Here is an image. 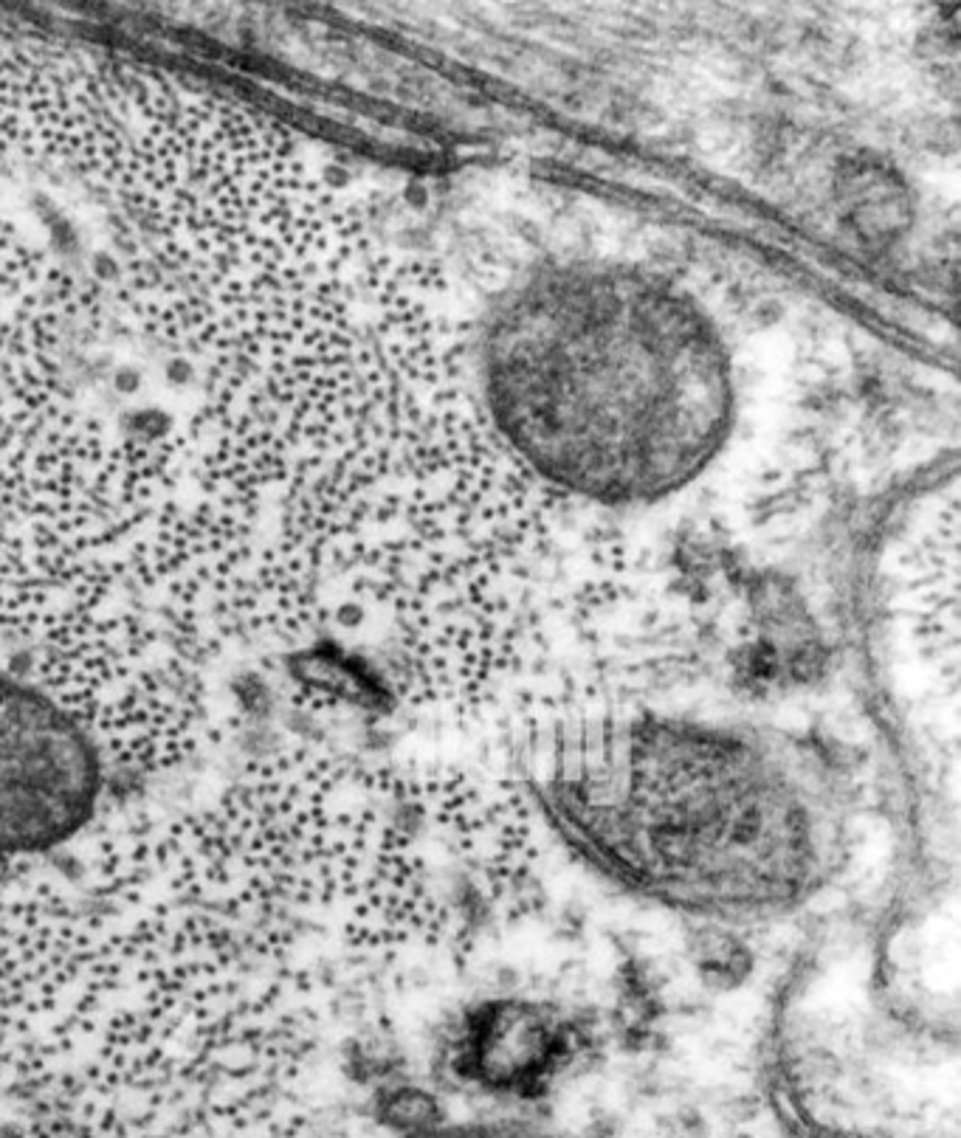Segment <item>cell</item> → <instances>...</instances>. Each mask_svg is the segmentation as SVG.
Segmentation results:
<instances>
[{
    "label": "cell",
    "instance_id": "obj_1",
    "mask_svg": "<svg viewBox=\"0 0 961 1138\" xmlns=\"http://www.w3.org/2000/svg\"><path fill=\"white\" fill-rule=\"evenodd\" d=\"M494 322L496 420L561 488L606 502L677 488L719 443L728 361L674 293L626 274L556 271Z\"/></svg>",
    "mask_w": 961,
    "mask_h": 1138
},
{
    "label": "cell",
    "instance_id": "obj_2",
    "mask_svg": "<svg viewBox=\"0 0 961 1138\" xmlns=\"http://www.w3.org/2000/svg\"><path fill=\"white\" fill-rule=\"evenodd\" d=\"M108 775L88 733L51 696L0 668V865L48 860L82 840Z\"/></svg>",
    "mask_w": 961,
    "mask_h": 1138
},
{
    "label": "cell",
    "instance_id": "obj_3",
    "mask_svg": "<svg viewBox=\"0 0 961 1138\" xmlns=\"http://www.w3.org/2000/svg\"><path fill=\"white\" fill-rule=\"evenodd\" d=\"M463 1048L485 1079L530 1082L556 1065L564 1029L527 1003H494L474 1020Z\"/></svg>",
    "mask_w": 961,
    "mask_h": 1138
},
{
    "label": "cell",
    "instance_id": "obj_4",
    "mask_svg": "<svg viewBox=\"0 0 961 1138\" xmlns=\"http://www.w3.org/2000/svg\"><path fill=\"white\" fill-rule=\"evenodd\" d=\"M175 429H178V423L172 420L170 412L150 409V406L133 409L122 417V440H133V443H144V446L161 443Z\"/></svg>",
    "mask_w": 961,
    "mask_h": 1138
},
{
    "label": "cell",
    "instance_id": "obj_5",
    "mask_svg": "<svg viewBox=\"0 0 961 1138\" xmlns=\"http://www.w3.org/2000/svg\"><path fill=\"white\" fill-rule=\"evenodd\" d=\"M161 375L172 389H189V386H201L203 378V364L195 355L184 353V350H167L164 361H161Z\"/></svg>",
    "mask_w": 961,
    "mask_h": 1138
},
{
    "label": "cell",
    "instance_id": "obj_6",
    "mask_svg": "<svg viewBox=\"0 0 961 1138\" xmlns=\"http://www.w3.org/2000/svg\"><path fill=\"white\" fill-rule=\"evenodd\" d=\"M110 372H113V375H110V384L116 389V395H122V398L139 395L141 386H144V372H141L139 367H113Z\"/></svg>",
    "mask_w": 961,
    "mask_h": 1138
},
{
    "label": "cell",
    "instance_id": "obj_7",
    "mask_svg": "<svg viewBox=\"0 0 961 1138\" xmlns=\"http://www.w3.org/2000/svg\"><path fill=\"white\" fill-rule=\"evenodd\" d=\"M446 1138H536V1136H522V1133H488V1130H482V1133H454V1136H446Z\"/></svg>",
    "mask_w": 961,
    "mask_h": 1138
}]
</instances>
